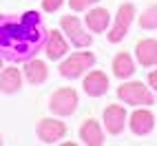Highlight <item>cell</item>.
<instances>
[{"instance_id": "23", "label": "cell", "mask_w": 157, "mask_h": 146, "mask_svg": "<svg viewBox=\"0 0 157 146\" xmlns=\"http://www.w3.org/2000/svg\"><path fill=\"white\" fill-rule=\"evenodd\" d=\"M0 67H2V56H0Z\"/></svg>"}, {"instance_id": "18", "label": "cell", "mask_w": 157, "mask_h": 146, "mask_svg": "<svg viewBox=\"0 0 157 146\" xmlns=\"http://www.w3.org/2000/svg\"><path fill=\"white\" fill-rule=\"evenodd\" d=\"M140 27L142 29H157V5L148 7L140 16Z\"/></svg>"}, {"instance_id": "11", "label": "cell", "mask_w": 157, "mask_h": 146, "mask_svg": "<svg viewBox=\"0 0 157 146\" xmlns=\"http://www.w3.org/2000/svg\"><path fill=\"white\" fill-rule=\"evenodd\" d=\"M135 56L142 67H155L157 64V40L155 38H144L135 47Z\"/></svg>"}, {"instance_id": "2", "label": "cell", "mask_w": 157, "mask_h": 146, "mask_svg": "<svg viewBox=\"0 0 157 146\" xmlns=\"http://www.w3.org/2000/svg\"><path fill=\"white\" fill-rule=\"evenodd\" d=\"M78 104H80V95L75 89L71 86H62L58 91H53V95L49 98V109L53 115H60V117H67V115H73L78 111Z\"/></svg>"}, {"instance_id": "17", "label": "cell", "mask_w": 157, "mask_h": 146, "mask_svg": "<svg viewBox=\"0 0 157 146\" xmlns=\"http://www.w3.org/2000/svg\"><path fill=\"white\" fill-rule=\"evenodd\" d=\"M113 73H115V78H120V80H126L131 78L133 73H135V62L128 53H117L113 58Z\"/></svg>"}, {"instance_id": "12", "label": "cell", "mask_w": 157, "mask_h": 146, "mask_svg": "<svg viewBox=\"0 0 157 146\" xmlns=\"http://www.w3.org/2000/svg\"><path fill=\"white\" fill-rule=\"evenodd\" d=\"M44 51H47V58L49 60H60V58H64L67 56V51H69V42L64 38H62L60 31H49V36H47V42H44Z\"/></svg>"}, {"instance_id": "1", "label": "cell", "mask_w": 157, "mask_h": 146, "mask_svg": "<svg viewBox=\"0 0 157 146\" xmlns=\"http://www.w3.org/2000/svg\"><path fill=\"white\" fill-rule=\"evenodd\" d=\"M42 42V25L36 11H27L20 20L0 18V49L11 60H25Z\"/></svg>"}, {"instance_id": "13", "label": "cell", "mask_w": 157, "mask_h": 146, "mask_svg": "<svg viewBox=\"0 0 157 146\" xmlns=\"http://www.w3.org/2000/svg\"><path fill=\"white\" fill-rule=\"evenodd\" d=\"M80 140L86 146H102L104 144V131L95 120H84L80 126Z\"/></svg>"}, {"instance_id": "3", "label": "cell", "mask_w": 157, "mask_h": 146, "mask_svg": "<svg viewBox=\"0 0 157 146\" xmlns=\"http://www.w3.org/2000/svg\"><path fill=\"white\" fill-rule=\"evenodd\" d=\"M93 64H95V56L91 51H75L60 64V75L67 80H75L80 75H84Z\"/></svg>"}, {"instance_id": "9", "label": "cell", "mask_w": 157, "mask_h": 146, "mask_svg": "<svg viewBox=\"0 0 157 146\" xmlns=\"http://www.w3.org/2000/svg\"><path fill=\"white\" fill-rule=\"evenodd\" d=\"M82 89H84V93L89 98H102L104 93L109 91V78L104 71H91L89 75L84 78V82H82Z\"/></svg>"}, {"instance_id": "21", "label": "cell", "mask_w": 157, "mask_h": 146, "mask_svg": "<svg viewBox=\"0 0 157 146\" xmlns=\"http://www.w3.org/2000/svg\"><path fill=\"white\" fill-rule=\"evenodd\" d=\"M148 82H151V86L157 91V73H151V75H148Z\"/></svg>"}, {"instance_id": "20", "label": "cell", "mask_w": 157, "mask_h": 146, "mask_svg": "<svg viewBox=\"0 0 157 146\" xmlns=\"http://www.w3.org/2000/svg\"><path fill=\"white\" fill-rule=\"evenodd\" d=\"M62 2H64V0H42V9L47 13H53L62 7Z\"/></svg>"}, {"instance_id": "10", "label": "cell", "mask_w": 157, "mask_h": 146, "mask_svg": "<svg viewBox=\"0 0 157 146\" xmlns=\"http://www.w3.org/2000/svg\"><path fill=\"white\" fill-rule=\"evenodd\" d=\"M128 126L135 135H148L153 129H155V115L148 111V109H137L133 111V115L128 117Z\"/></svg>"}, {"instance_id": "16", "label": "cell", "mask_w": 157, "mask_h": 146, "mask_svg": "<svg viewBox=\"0 0 157 146\" xmlns=\"http://www.w3.org/2000/svg\"><path fill=\"white\" fill-rule=\"evenodd\" d=\"M25 78H27V82L29 84H42V82L49 78V69H47V64L42 60H38V58H33V60H27V64H25Z\"/></svg>"}, {"instance_id": "8", "label": "cell", "mask_w": 157, "mask_h": 146, "mask_svg": "<svg viewBox=\"0 0 157 146\" xmlns=\"http://www.w3.org/2000/svg\"><path fill=\"white\" fill-rule=\"evenodd\" d=\"M104 117V126H106V131L111 135H120L124 131V126H126V111H124V106H120V104H109L106 109H104L102 113Z\"/></svg>"}, {"instance_id": "22", "label": "cell", "mask_w": 157, "mask_h": 146, "mask_svg": "<svg viewBox=\"0 0 157 146\" xmlns=\"http://www.w3.org/2000/svg\"><path fill=\"white\" fill-rule=\"evenodd\" d=\"M2 142H5V140H2V135H0V146H2Z\"/></svg>"}, {"instance_id": "5", "label": "cell", "mask_w": 157, "mask_h": 146, "mask_svg": "<svg viewBox=\"0 0 157 146\" xmlns=\"http://www.w3.org/2000/svg\"><path fill=\"white\" fill-rule=\"evenodd\" d=\"M133 18H135V7H133L131 2L120 5L117 16H115V25H113V29L109 31V42H113V44L122 42L124 36H126V33H128V29H131Z\"/></svg>"}, {"instance_id": "15", "label": "cell", "mask_w": 157, "mask_h": 146, "mask_svg": "<svg viewBox=\"0 0 157 146\" xmlns=\"http://www.w3.org/2000/svg\"><path fill=\"white\" fill-rule=\"evenodd\" d=\"M84 22L93 33H102V31H106V27L111 22V13H109V9H104V7H95L86 13Z\"/></svg>"}, {"instance_id": "7", "label": "cell", "mask_w": 157, "mask_h": 146, "mask_svg": "<svg viewBox=\"0 0 157 146\" xmlns=\"http://www.w3.org/2000/svg\"><path fill=\"white\" fill-rule=\"evenodd\" d=\"M60 27H62V31L69 36V40L75 47H91V42H93V38L86 33L84 29H82V25H80V20L75 18V16H62V20H60Z\"/></svg>"}, {"instance_id": "4", "label": "cell", "mask_w": 157, "mask_h": 146, "mask_svg": "<svg viewBox=\"0 0 157 146\" xmlns=\"http://www.w3.org/2000/svg\"><path fill=\"white\" fill-rule=\"evenodd\" d=\"M117 98L124 104H133V106H151L155 104V95L148 91V86L142 82H126L117 89Z\"/></svg>"}, {"instance_id": "14", "label": "cell", "mask_w": 157, "mask_h": 146, "mask_svg": "<svg viewBox=\"0 0 157 146\" xmlns=\"http://www.w3.org/2000/svg\"><path fill=\"white\" fill-rule=\"evenodd\" d=\"M22 89V73L16 67H7L0 73V93H18Z\"/></svg>"}, {"instance_id": "19", "label": "cell", "mask_w": 157, "mask_h": 146, "mask_svg": "<svg viewBox=\"0 0 157 146\" xmlns=\"http://www.w3.org/2000/svg\"><path fill=\"white\" fill-rule=\"evenodd\" d=\"M100 0H69V7L73 9V11H84V9L98 5Z\"/></svg>"}, {"instance_id": "6", "label": "cell", "mask_w": 157, "mask_h": 146, "mask_svg": "<svg viewBox=\"0 0 157 146\" xmlns=\"http://www.w3.org/2000/svg\"><path fill=\"white\" fill-rule=\"evenodd\" d=\"M67 135V124L56 117H42L38 122V137L44 144H56Z\"/></svg>"}]
</instances>
